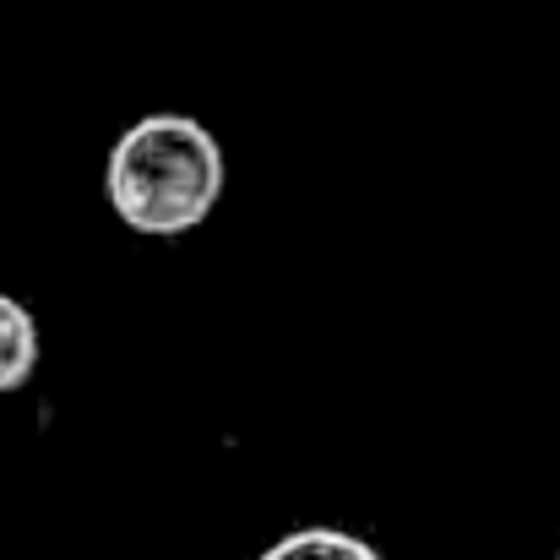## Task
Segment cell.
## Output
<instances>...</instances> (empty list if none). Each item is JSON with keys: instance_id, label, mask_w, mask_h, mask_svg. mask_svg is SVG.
<instances>
[{"instance_id": "1", "label": "cell", "mask_w": 560, "mask_h": 560, "mask_svg": "<svg viewBox=\"0 0 560 560\" xmlns=\"http://www.w3.org/2000/svg\"><path fill=\"white\" fill-rule=\"evenodd\" d=\"M104 190L126 229L148 240H180L223 201V148L190 115H142L109 148Z\"/></svg>"}, {"instance_id": "2", "label": "cell", "mask_w": 560, "mask_h": 560, "mask_svg": "<svg viewBox=\"0 0 560 560\" xmlns=\"http://www.w3.org/2000/svg\"><path fill=\"white\" fill-rule=\"evenodd\" d=\"M38 365V322L27 305L0 294V392H16Z\"/></svg>"}, {"instance_id": "3", "label": "cell", "mask_w": 560, "mask_h": 560, "mask_svg": "<svg viewBox=\"0 0 560 560\" xmlns=\"http://www.w3.org/2000/svg\"><path fill=\"white\" fill-rule=\"evenodd\" d=\"M256 560H381V550L343 528H294Z\"/></svg>"}, {"instance_id": "4", "label": "cell", "mask_w": 560, "mask_h": 560, "mask_svg": "<svg viewBox=\"0 0 560 560\" xmlns=\"http://www.w3.org/2000/svg\"><path fill=\"white\" fill-rule=\"evenodd\" d=\"M556 560H560V556H556Z\"/></svg>"}]
</instances>
